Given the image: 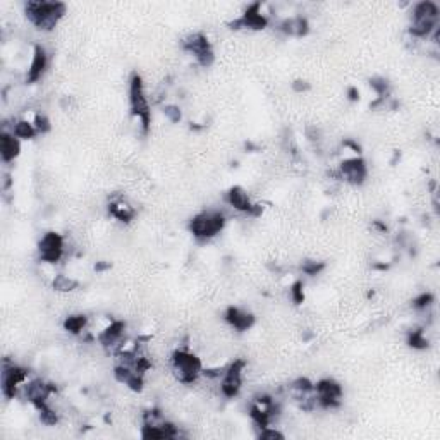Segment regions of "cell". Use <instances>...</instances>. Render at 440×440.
Masks as SVG:
<instances>
[{
    "label": "cell",
    "instance_id": "5b68a950",
    "mask_svg": "<svg viewBox=\"0 0 440 440\" xmlns=\"http://www.w3.org/2000/svg\"><path fill=\"white\" fill-rule=\"evenodd\" d=\"M225 225H227V217L224 212L207 208V210H201L191 217L188 230L198 242H208L215 240L220 232H224Z\"/></svg>",
    "mask_w": 440,
    "mask_h": 440
},
{
    "label": "cell",
    "instance_id": "277c9868",
    "mask_svg": "<svg viewBox=\"0 0 440 440\" xmlns=\"http://www.w3.org/2000/svg\"><path fill=\"white\" fill-rule=\"evenodd\" d=\"M409 19L411 23L408 26V33L413 36V40H429L435 29L440 28V9L431 0H423L413 4Z\"/></svg>",
    "mask_w": 440,
    "mask_h": 440
},
{
    "label": "cell",
    "instance_id": "e0dca14e",
    "mask_svg": "<svg viewBox=\"0 0 440 440\" xmlns=\"http://www.w3.org/2000/svg\"><path fill=\"white\" fill-rule=\"evenodd\" d=\"M108 215H111L112 219L123 222V224H129V222L136 217V212H134V208L128 203V201H124L123 198H117L108 203Z\"/></svg>",
    "mask_w": 440,
    "mask_h": 440
},
{
    "label": "cell",
    "instance_id": "44dd1931",
    "mask_svg": "<svg viewBox=\"0 0 440 440\" xmlns=\"http://www.w3.org/2000/svg\"><path fill=\"white\" fill-rule=\"evenodd\" d=\"M406 342H408L409 347L416 351H423L429 347V339L425 335V329H414L409 330L408 337H406Z\"/></svg>",
    "mask_w": 440,
    "mask_h": 440
},
{
    "label": "cell",
    "instance_id": "4316f807",
    "mask_svg": "<svg viewBox=\"0 0 440 440\" xmlns=\"http://www.w3.org/2000/svg\"><path fill=\"white\" fill-rule=\"evenodd\" d=\"M347 98H349L351 102H356V100H359V90H358V88L351 86L349 90H347Z\"/></svg>",
    "mask_w": 440,
    "mask_h": 440
},
{
    "label": "cell",
    "instance_id": "6da1fadb",
    "mask_svg": "<svg viewBox=\"0 0 440 440\" xmlns=\"http://www.w3.org/2000/svg\"><path fill=\"white\" fill-rule=\"evenodd\" d=\"M23 9L28 23L41 33L53 31L67 14L64 2H47V0H29L24 4Z\"/></svg>",
    "mask_w": 440,
    "mask_h": 440
},
{
    "label": "cell",
    "instance_id": "ba28073f",
    "mask_svg": "<svg viewBox=\"0 0 440 440\" xmlns=\"http://www.w3.org/2000/svg\"><path fill=\"white\" fill-rule=\"evenodd\" d=\"M67 240L62 236L61 232L56 230H48L39 240L36 245V251H39V260L41 263H47V265H57L58 262H62V258L67 253Z\"/></svg>",
    "mask_w": 440,
    "mask_h": 440
},
{
    "label": "cell",
    "instance_id": "7c38bea8",
    "mask_svg": "<svg viewBox=\"0 0 440 440\" xmlns=\"http://www.w3.org/2000/svg\"><path fill=\"white\" fill-rule=\"evenodd\" d=\"M225 203L234 212L248 217H260L263 213V207L257 201L251 200L250 193L242 186H232L225 193Z\"/></svg>",
    "mask_w": 440,
    "mask_h": 440
},
{
    "label": "cell",
    "instance_id": "9c48e42d",
    "mask_svg": "<svg viewBox=\"0 0 440 440\" xmlns=\"http://www.w3.org/2000/svg\"><path fill=\"white\" fill-rule=\"evenodd\" d=\"M317 399L318 409H337L341 408L342 397H344V389L342 385L334 379H322L315 382V389H313Z\"/></svg>",
    "mask_w": 440,
    "mask_h": 440
},
{
    "label": "cell",
    "instance_id": "4fadbf2b",
    "mask_svg": "<svg viewBox=\"0 0 440 440\" xmlns=\"http://www.w3.org/2000/svg\"><path fill=\"white\" fill-rule=\"evenodd\" d=\"M50 57L47 48L44 45L36 44L31 50V57H29V64L26 71V83L28 85H35L44 79L45 73L48 71Z\"/></svg>",
    "mask_w": 440,
    "mask_h": 440
},
{
    "label": "cell",
    "instance_id": "d4e9b609",
    "mask_svg": "<svg viewBox=\"0 0 440 440\" xmlns=\"http://www.w3.org/2000/svg\"><path fill=\"white\" fill-rule=\"evenodd\" d=\"M324 268H325L324 263L315 262V260H312V262H305L303 265H301V270H303L307 275H318Z\"/></svg>",
    "mask_w": 440,
    "mask_h": 440
},
{
    "label": "cell",
    "instance_id": "7402d4cb",
    "mask_svg": "<svg viewBox=\"0 0 440 440\" xmlns=\"http://www.w3.org/2000/svg\"><path fill=\"white\" fill-rule=\"evenodd\" d=\"M434 305H435V296L431 295V292H421V295H418L416 297H414L411 307L414 312L425 313V312H429Z\"/></svg>",
    "mask_w": 440,
    "mask_h": 440
},
{
    "label": "cell",
    "instance_id": "5bb4252c",
    "mask_svg": "<svg viewBox=\"0 0 440 440\" xmlns=\"http://www.w3.org/2000/svg\"><path fill=\"white\" fill-rule=\"evenodd\" d=\"M224 320L236 332H248L257 324V317L248 309L240 307H229L224 312Z\"/></svg>",
    "mask_w": 440,
    "mask_h": 440
},
{
    "label": "cell",
    "instance_id": "603a6c76",
    "mask_svg": "<svg viewBox=\"0 0 440 440\" xmlns=\"http://www.w3.org/2000/svg\"><path fill=\"white\" fill-rule=\"evenodd\" d=\"M162 114L165 116V119L173 124H178L183 121L181 107L175 106V103H165V106L162 107Z\"/></svg>",
    "mask_w": 440,
    "mask_h": 440
},
{
    "label": "cell",
    "instance_id": "484cf974",
    "mask_svg": "<svg viewBox=\"0 0 440 440\" xmlns=\"http://www.w3.org/2000/svg\"><path fill=\"white\" fill-rule=\"evenodd\" d=\"M292 88H295V91H297V93H301V91L309 90V83L303 81V79H297V81L292 83Z\"/></svg>",
    "mask_w": 440,
    "mask_h": 440
},
{
    "label": "cell",
    "instance_id": "3957f363",
    "mask_svg": "<svg viewBox=\"0 0 440 440\" xmlns=\"http://www.w3.org/2000/svg\"><path fill=\"white\" fill-rule=\"evenodd\" d=\"M169 367L174 379L183 385H193L198 382L205 370L203 359L196 353H193L188 344L175 347L170 353Z\"/></svg>",
    "mask_w": 440,
    "mask_h": 440
},
{
    "label": "cell",
    "instance_id": "8992f818",
    "mask_svg": "<svg viewBox=\"0 0 440 440\" xmlns=\"http://www.w3.org/2000/svg\"><path fill=\"white\" fill-rule=\"evenodd\" d=\"M181 47L184 52L195 58L196 64L203 67V69H208V67H212L213 62H215V50H213L212 41L208 40V36L205 35V33H190V35L183 39Z\"/></svg>",
    "mask_w": 440,
    "mask_h": 440
},
{
    "label": "cell",
    "instance_id": "7a4b0ae2",
    "mask_svg": "<svg viewBox=\"0 0 440 440\" xmlns=\"http://www.w3.org/2000/svg\"><path fill=\"white\" fill-rule=\"evenodd\" d=\"M128 95H129V112L134 123H138V128L143 136H148L152 131V103H150L148 95H146L145 83L141 74L133 73L128 83Z\"/></svg>",
    "mask_w": 440,
    "mask_h": 440
},
{
    "label": "cell",
    "instance_id": "d6986e66",
    "mask_svg": "<svg viewBox=\"0 0 440 440\" xmlns=\"http://www.w3.org/2000/svg\"><path fill=\"white\" fill-rule=\"evenodd\" d=\"M88 325H90V322H88V317L83 315V313H78V315H69V317H66V320H64L66 332H69L71 335H78V337L88 332Z\"/></svg>",
    "mask_w": 440,
    "mask_h": 440
},
{
    "label": "cell",
    "instance_id": "2e32d148",
    "mask_svg": "<svg viewBox=\"0 0 440 440\" xmlns=\"http://www.w3.org/2000/svg\"><path fill=\"white\" fill-rule=\"evenodd\" d=\"M23 141L16 138L11 131H2L0 134V158L4 163H12L21 155Z\"/></svg>",
    "mask_w": 440,
    "mask_h": 440
},
{
    "label": "cell",
    "instance_id": "30bf717a",
    "mask_svg": "<svg viewBox=\"0 0 440 440\" xmlns=\"http://www.w3.org/2000/svg\"><path fill=\"white\" fill-rule=\"evenodd\" d=\"M57 394V385L48 380L41 379V377H31L26 384L21 389L19 397H23L24 401H28L33 408H39V406L50 402L53 396Z\"/></svg>",
    "mask_w": 440,
    "mask_h": 440
},
{
    "label": "cell",
    "instance_id": "ffe728a7",
    "mask_svg": "<svg viewBox=\"0 0 440 440\" xmlns=\"http://www.w3.org/2000/svg\"><path fill=\"white\" fill-rule=\"evenodd\" d=\"M52 286L58 292H73L79 287V282L66 274H56V277L52 280Z\"/></svg>",
    "mask_w": 440,
    "mask_h": 440
},
{
    "label": "cell",
    "instance_id": "8fae6325",
    "mask_svg": "<svg viewBox=\"0 0 440 440\" xmlns=\"http://www.w3.org/2000/svg\"><path fill=\"white\" fill-rule=\"evenodd\" d=\"M368 165L367 160L359 157H344L335 170V178L341 179L351 186H363L368 179Z\"/></svg>",
    "mask_w": 440,
    "mask_h": 440
},
{
    "label": "cell",
    "instance_id": "52a82bcc",
    "mask_svg": "<svg viewBox=\"0 0 440 440\" xmlns=\"http://www.w3.org/2000/svg\"><path fill=\"white\" fill-rule=\"evenodd\" d=\"M245 359H234L232 363L225 364L224 374H222L219 379V391L222 397H225V399H236V397L240 396L242 385H245Z\"/></svg>",
    "mask_w": 440,
    "mask_h": 440
},
{
    "label": "cell",
    "instance_id": "ac0fdd59",
    "mask_svg": "<svg viewBox=\"0 0 440 440\" xmlns=\"http://www.w3.org/2000/svg\"><path fill=\"white\" fill-rule=\"evenodd\" d=\"M4 131H11L16 138H19L21 141H29L33 138L40 136L39 131H36L35 124L31 121L24 119V117H19V119H14V123L9 129H4Z\"/></svg>",
    "mask_w": 440,
    "mask_h": 440
},
{
    "label": "cell",
    "instance_id": "9a60e30c",
    "mask_svg": "<svg viewBox=\"0 0 440 440\" xmlns=\"http://www.w3.org/2000/svg\"><path fill=\"white\" fill-rule=\"evenodd\" d=\"M277 29L289 39H303L309 33V21L305 16H287L279 21Z\"/></svg>",
    "mask_w": 440,
    "mask_h": 440
},
{
    "label": "cell",
    "instance_id": "cb8c5ba5",
    "mask_svg": "<svg viewBox=\"0 0 440 440\" xmlns=\"http://www.w3.org/2000/svg\"><path fill=\"white\" fill-rule=\"evenodd\" d=\"M257 439H260V440H282V439H286V434H284V431H280L279 426L270 425V426H265V429L258 430Z\"/></svg>",
    "mask_w": 440,
    "mask_h": 440
}]
</instances>
